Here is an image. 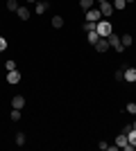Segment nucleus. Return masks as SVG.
I'll use <instances>...</instances> for the list:
<instances>
[{"mask_svg":"<svg viewBox=\"0 0 136 151\" xmlns=\"http://www.w3.org/2000/svg\"><path fill=\"white\" fill-rule=\"evenodd\" d=\"M12 120H14V122L20 120V111H18V108H14V111H12Z\"/></svg>","mask_w":136,"mask_h":151,"instance_id":"5701e85b","label":"nucleus"},{"mask_svg":"<svg viewBox=\"0 0 136 151\" xmlns=\"http://www.w3.org/2000/svg\"><path fill=\"white\" fill-rule=\"evenodd\" d=\"M16 16H18L20 20H27L30 18V9H27V7H18V9H16Z\"/></svg>","mask_w":136,"mask_h":151,"instance_id":"9d476101","label":"nucleus"},{"mask_svg":"<svg viewBox=\"0 0 136 151\" xmlns=\"http://www.w3.org/2000/svg\"><path fill=\"white\" fill-rule=\"evenodd\" d=\"M23 106H25V97H23V95H16V97L12 99V108H18L20 111Z\"/></svg>","mask_w":136,"mask_h":151,"instance_id":"0eeeda50","label":"nucleus"},{"mask_svg":"<svg viewBox=\"0 0 136 151\" xmlns=\"http://www.w3.org/2000/svg\"><path fill=\"white\" fill-rule=\"evenodd\" d=\"M111 5H113V12H116V9H125V7H127V2H125V0H113Z\"/></svg>","mask_w":136,"mask_h":151,"instance_id":"a211bd4d","label":"nucleus"},{"mask_svg":"<svg viewBox=\"0 0 136 151\" xmlns=\"http://www.w3.org/2000/svg\"><path fill=\"white\" fill-rule=\"evenodd\" d=\"M95 32H97V36H100V38H104V36H109L111 32H113V27H111L109 20H97Z\"/></svg>","mask_w":136,"mask_h":151,"instance_id":"f257e3e1","label":"nucleus"},{"mask_svg":"<svg viewBox=\"0 0 136 151\" xmlns=\"http://www.w3.org/2000/svg\"><path fill=\"white\" fill-rule=\"evenodd\" d=\"M109 47H111V45H109V41H107V38H97V43H95V50H97V52H107Z\"/></svg>","mask_w":136,"mask_h":151,"instance_id":"39448f33","label":"nucleus"},{"mask_svg":"<svg viewBox=\"0 0 136 151\" xmlns=\"http://www.w3.org/2000/svg\"><path fill=\"white\" fill-rule=\"evenodd\" d=\"M27 2H30V5H32V2H39V0H27Z\"/></svg>","mask_w":136,"mask_h":151,"instance_id":"a878e982","label":"nucleus"},{"mask_svg":"<svg viewBox=\"0 0 136 151\" xmlns=\"http://www.w3.org/2000/svg\"><path fill=\"white\" fill-rule=\"evenodd\" d=\"M18 81H20V72L9 70V72H7V83H18Z\"/></svg>","mask_w":136,"mask_h":151,"instance_id":"423d86ee","label":"nucleus"},{"mask_svg":"<svg viewBox=\"0 0 136 151\" xmlns=\"http://www.w3.org/2000/svg\"><path fill=\"white\" fill-rule=\"evenodd\" d=\"M95 25H97V23H93V20H86V23H84V32H95Z\"/></svg>","mask_w":136,"mask_h":151,"instance_id":"6ab92c4d","label":"nucleus"},{"mask_svg":"<svg viewBox=\"0 0 136 151\" xmlns=\"http://www.w3.org/2000/svg\"><path fill=\"white\" fill-rule=\"evenodd\" d=\"M100 14H102L104 18H109L111 14H113V5H111L109 0H107V2H102V5H100Z\"/></svg>","mask_w":136,"mask_h":151,"instance_id":"7ed1b4c3","label":"nucleus"},{"mask_svg":"<svg viewBox=\"0 0 136 151\" xmlns=\"http://www.w3.org/2000/svg\"><path fill=\"white\" fill-rule=\"evenodd\" d=\"M127 145H129V140H127V135H125V133H120V135L116 138V147H118V149H125Z\"/></svg>","mask_w":136,"mask_h":151,"instance_id":"1a4fd4ad","label":"nucleus"},{"mask_svg":"<svg viewBox=\"0 0 136 151\" xmlns=\"http://www.w3.org/2000/svg\"><path fill=\"white\" fill-rule=\"evenodd\" d=\"M120 43H123V47H129V45H134V36L123 34V36H120Z\"/></svg>","mask_w":136,"mask_h":151,"instance_id":"9b49d317","label":"nucleus"},{"mask_svg":"<svg viewBox=\"0 0 136 151\" xmlns=\"http://www.w3.org/2000/svg\"><path fill=\"white\" fill-rule=\"evenodd\" d=\"M97 38H100V36H97V32H86V41H89L91 45H95Z\"/></svg>","mask_w":136,"mask_h":151,"instance_id":"ddd939ff","label":"nucleus"},{"mask_svg":"<svg viewBox=\"0 0 136 151\" xmlns=\"http://www.w3.org/2000/svg\"><path fill=\"white\" fill-rule=\"evenodd\" d=\"M134 43H136V38H134Z\"/></svg>","mask_w":136,"mask_h":151,"instance_id":"c756f323","label":"nucleus"},{"mask_svg":"<svg viewBox=\"0 0 136 151\" xmlns=\"http://www.w3.org/2000/svg\"><path fill=\"white\" fill-rule=\"evenodd\" d=\"M34 9H36V14H45V9H48V0H39Z\"/></svg>","mask_w":136,"mask_h":151,"instance_id":"f8f14e48","label":"nucleus"},{"mask_svg":"<svg viewBox=\"0 0 136 151\" xmlns=\"http://www.w3.org/2000/svg\"><path fill=\"white\" fill-rule=\"evenodd\" d=\"M18 0H7V9H9V12H16V9H18Z\"/></svg>","mask_w":136,"mask_h":151,"instance_id":"f3484780","label":"nucleus"},{"mask_svg":"<svg viewBox=\"0 0 136 151\" xmlns=\"http://www.w3.org/2000/svg\"><path fill=\"white\" fill-rule=\"evenodd\" d=\"M134 149H136V145H134Z\"/></svg>","mask_w":136,"mask_h":151,"instance_id":"7c9ffc66","label":"nucleus"},{"mask_svg":"<svg viewBox=\"0 0 136 151\" xmlns=\"http://www.w3.org/2000/svg\"><path fill=\"white\" fill-rule=\"evenodd\" d=\"M107 41H109V45H111V47H113L116 52H120V54H123V50H125V47H123V43H120V36H116V34L111 32L109 36H107Z\"/></svg>","mask_w":136,"mask_h":151,"instance_id":"f03ea898","label":"nucleus"},{"mask_svg":"<svg viewBox=\"0 0 136 151\" xmlns=\"http://www.w3.org/2000/svg\"><path fill=\"white\" fill-rule=\"evenodd\" d=\"M52 27H55V29L64 27V18H61V16H55V18H52Z\"/></svg>","mask_w":136,"mask_h":151,"instance_id":"dca6fc26","label":"nucleus"},{"mask_svg":"<svg viewBox=\"0 0 136 151\" xmlns=\"http://www.w3.org/2000/svg\"><path fill=\"white\" fill-rule=\"evenodd\" d=\"M97 2H100V5H102V2H107V0H97Z\"/></svg>","mask_w":136,"mask_h":151,"instance_id":"cd10ccee","label":"nucleus"},{"mask_svg":"<svg viewBox=\"0 0 136 151\" xmlns=\"http://www.w3.org/2000/svg\"><path fill=\"white\" fill-rule=\"evenodd\" d=\"M125 135H127V140H129L132 145H136V129H134V126H132V129L125 133Z\"/></svg>","mask_w":136,"mask_h":151,"instance_id":"2eb2a0df","label":"nucleus"},{"mask_svg":"<svg viewBox=\"0 0 136 151\" xmlns=\"http://www.w3.org/2000/svg\"><path fill=\"white\" fill-rule=\"evenodd\" d=\"M93 2H95V0H79V7H82L84 12H89V9H93Z\"/></svg>","mask_w":136,"mask_h":151,"instance_id":"4468645a","label":"nucleus"},{"mask_svg":"<svg viewBox=\"0 0 136 151\" xmlns=\"http://www.w3.org/2000/svg\"><path fill=\"white\" fill-rule=\"evenodd\" d=\"M125 2H127V5H129V2H134V0H125Z\"/></svg>","mask_w":136,"mask_h":151,"instance_id":"bb28decb","label":"nucleus"},{"mask_svg":"<svg viewBox=\"0 0 136 151\" xmlns=\"http://www.w3.org/2000/svg\"><path fill=\"white\" fill-rule=\"evenodd\" d=\"M125 81H129V83L136 81V68H125Z\"/></svg>","mask_w":136,"mask_h":151,"instance_id":"6e6552de","label":"nucleus"},{"mask_svg":"<svg viewBox=\"0 0 136 151\" xmlns=\"http://www.w3.org/2000/svg\"><path fill=\"white\" fill-rule=\"evenodd\" d=\"M5 50H7V41L0 36V52H5Z\"/></svg>","mask_w":136,"mask_h":151,"instance_id":"393cba45","label":"nucleus"},{"mask_svg":"<svg viewBox=\"0 0 136 151\" xmlns=\"http://www.w3.org/2000/svg\"><path fill=\"white\" fill-rule=\"evenodd\" d=\"M125 111H127V113H132V115H136V101H129V104L125 106Z\"/></svg>","mask_w":136,"mask_h":151,"instance_id":"aec40b11","label":"nucleus"},{"mask_svg":"<svg viewBox=\"0 0 136 151\" xmlns=\"http://www.w3.org/2000/svg\"><path fill=\"white\" fill-rule=\"evenodd\" d=\"M100 18H102V14H100V7H97V9H89V12H86V20H93V23H97Z\"/></svg>","mask_w":136,"mask_h":151,"instance_id":"20e7f679","label":"nucleus"},{"mask_svg":"<svg viewBox=\"0 0 136 151\" xmlns=\"http://www.w3.org/2000/svg\"><path fill=\"white\" fill-rule=\"evenodd\" d=\"M5 68H7V70H16V63H14V61H12V59H9V61H7V63H5Z\"/></svg>","mask_w":136,"mask_h":151,"instance_id":"b1692460","label":"nucleus"},{"mask_svg":"<svg viewBox=\"0 0 136 151\" xmlns=\"http://www.w3.org/2000/svg\"><path fill=\"white\" fill-rule=\"evenodd\" d=\"M16 145H18V147L25 145V133H18V135H16Z\"/></svg>","mask_w":136,"mask_h":151,"instance_id":"412c9836","label":"nucleus"},{"mask_svg":"<svg viewBox=\"0 0 136 151\" xmlns=\"http://www.w3.org/2000/svg\"><path fill=\"white\" fill-rule=\"evenodd\" d=\"M132 126H134V129H136V122H134V124H132Z\"/></svg>","mask_w":136,"mask_h":151,"instance_id":"c85d7f7f","label":"nucleus"},{"mask_svg":"<svg viewBox=\"0 0 136 151\" xmlns=\"http://www.w3.org/2000/svg\"><path fill=\"white\" fill-rule=\"evenodd\" d=\"M113 79H116V81H123V79H125V70L120 68V70L116 72V75H113Z\"/></svg>","mask_w":136,"mask_h":151,"instance_id":"4be33fe9","label":"nucleus"}]
</instances>
